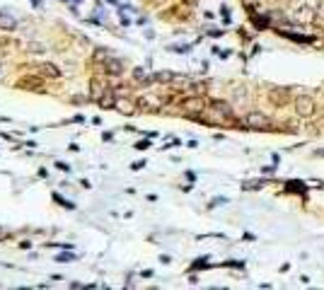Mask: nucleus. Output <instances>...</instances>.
Wrapping results in <instances>:
<instances>
[{
	"label": "nucleus",
	"instance_id": "1",
	"mask_svg": "<svg viewBox=\"0 0 324 290\" xmlns=\"http://www.w3.org/2000/svg\"><path fill=\"white\" fill-rule=\"evenodd\" d=\"M293 104H295V114L300 118H312L317 114V104H315L312 94H297L293 99Z\"/></svg>",
	"mask_w": 324,
	"mask_h": 290
},
{
	"label": "nucleus",
	"instance_id": "2",
	"mask_svg": "<svg viewBox=\"0 0 324 290\" xmlns=\"http://www.w3.org/2000/svg\"><path fill=\"white\" fill-rule=\"evenodd\" d=\"M293 99L295 97L288 87H271V89H268V102H271V107H276V109L288 107Z\"/></svg>",
	"mask_w": 324,
	"mask_h": 290
},
{
	"label": "nucleus",
	"instance_id": "3",
	"mask_svg": "<svg viewBox=\"0 0 324 290\" xmlns=\"http://www.w3.org/2000/svg\"><path fill=\"white\" fill-rule=\"evenodd\" d=\"M244 123H247L249 128H268V126H271V118L264 116L262 112H249V114L244 116Z\"/></svg>",
	"mask_w": 324,
	"mask_h": 290
},
{
	"label": "nucleus",
	"instance_id": "4",
	"mask_svg": "<svg viewBox=\"0 0 324 290\" xmlns=\"http://www.w3.org/2000/svg\"><path fill=\"white\" fill-rule=\"evenodd\" d=\"M184 107H186V112H189V114H196V112H201V109H204V99H189Z\"/></svg>",
	"mask_w": 324,
	"mask_h": 290
},
{
	"label": "nucleus",
	"instance_id": "5",
	"mask_svg": "<svg viewBox=\"0 0 324 290\" xmlns=\"http://www.w3.org/2000/svg\"><path fill=\"white\" fill-rule=\"evenodd\" d=\"M317 20H322V22H324V2L320 5V17H317Z\"/></svg>",
	"mask_w": 324,
	"mask_h": 290
},
{
	"label": "nucleus",
	"instance_id": "6",
	"mask_svg": "<svg viewBox=\"0 0 324 290\" xmlns=\"http://www.w3.org/2000/svg\"><path fill=\"white\" fill-rule=\"evenodd\" d=\"M322 116H324V109H322Z\"/></svg>",
	"mask_w": 324,
	"mask_h": 290
}]
</instances>
